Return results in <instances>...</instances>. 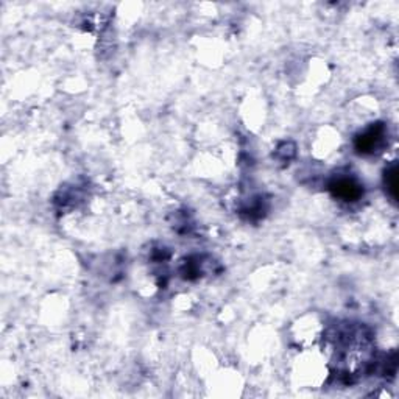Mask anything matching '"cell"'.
Wrapping results in <instances>:
<instances>
[{
	"mask_svg": "<svg viewBox=\"0 0 399 399\" xmlns=\"http://www.w3.org/2000/svg\"><path fill=\"white\" fill-rule=\"evenodd\" d=\"M385 138V128L382 125H374L370 130L357 138L356 147L361 153H373L378 150Z\"/></svg>",
	"mask_w": 399,
	"mask_h": 399,
	"instance_id": "cell-2",
	"label": "cell"
},
{
	"mask_svg": "<svg viewBox=\"0 0 399 399\" xmlns=\"http://www.w3.org/2000/svg\"><path fill=\"white\" fill-rule=\"evenodd\" d=\"M329 188L335 198H340L344 201H356L363 194L361 184L352 178H337L331 183Z\"/></svg>",
	"mask_w": 399,
	"mask_h": 399,
	"instance_id": "cell-1",
	"label": "cell"
},
{
	"mask_svg": "<svg viewBox=\"0 0 399 399\" xmlns=\"http://www.w3.org/2000/svg\"><path fill=\"white\" fill-rule=\"evenodd\" d=\"M385 186H387V192L390 194L393 201H396L398 198V170L396 167L393 166L389 168L385 173Z\"/></svg>",
	"mask_w": 399,
	"mask_h": 399,
	"instance_id": "cell-3",
	"label": "cell"
}]
</instances>
